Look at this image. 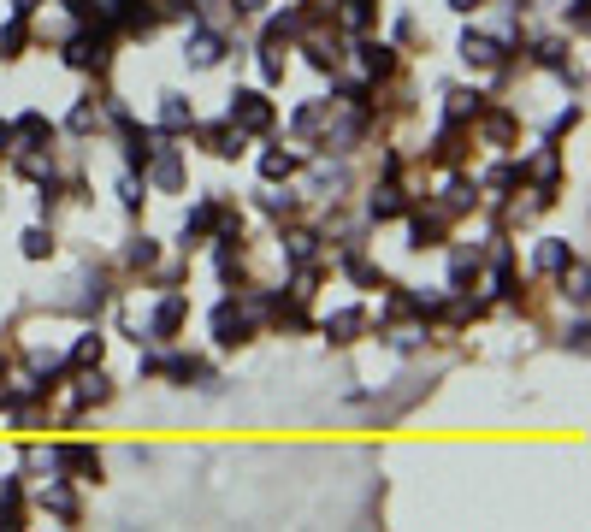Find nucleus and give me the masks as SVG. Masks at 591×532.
Wrapping results in <instances>:
<instances>
[{"mask_svg":"<svg viewBox=\"0 0 591 532\" xmlns=\"http://www.w3.org/2000/svg\"><path fill=\"white\" fill-rule=\"evenodd\" d=\"M237 131H249V136H261V131H272V101H266L261 89H237L231 95V113H225Z\"/></svg>","mask_w":591,"mask_h":532,"instance_id":"1","label":"nucleus"},{"mask_svg":"<svg viewBox=\"0 0 591 532\" xmlns=\"http://www.w3.org/2000/svg\"><path fill=\"white\" fill-rule=\"evenodd\" d=\"M249 314L237 308V296H225L219 308H213V337H219V349H237V343H249Z\"/></svg>","mask_w":591,"mask_h":532,"instance_id":"2","label":"nucleus"},{"mask_svg":"<svg viewBox=\"0 0 591 532\" xmlns=\"http://www.w3.org/2000/svg\"><path fill=\"white\" fill-rule=\"evenodd\" d=\"M48 136H54V125L42 113H24L18 125H6V148H18V154L24 148H48Z\"/></svg>","mask_w":591,"mask_h":532,"instance_id":"3","label":"nucleus"},{"mask_svg":"<svg viewBox=\"0 0 591 532\" xmlns=\"http://www.w3.org/2000/svg\"><path fill=\"white\" fill-rule=\"evenodd\" d=\"M184 314H190V302L172 290V296L154 308V326H148V332H154V343H172V337H178V326H184Z\"/></svg>","mask_w":591,"mask_h":532,"instance_id":"4","label":"nucleus"},{"mask_svg":"<svg viewBox=\"0 0 591 532\" xmlns=\"http://www.w3.org/2000/svg\"><path fill=\"white\" fill-rule=\"evenodd\" d=\"M184 60H190L196 71L219 66V60H225V36H219V30H196V36H190V48H184Z\"/></svg>","mask_w":591,"mask_h":532,"instance_id":"5","label":"nucleus"},{"mask_svg":"<svg viewBox=\"0 0 591 532\" xmlns=\"http://www.w3.org/2000/svg\"><path fill=\"white\" fill-rule=\"evenodd\" d=\"M461 60H467V66H479V71H491V66H503V48H497L491 36L467 30V36H461Z\"/></svg>","mask_w":591,"mask_h":532,"instance_id":"6","label":"nucleus"},{"mask_svg":"<svg viewBox=\"0 0 591 532\" xmlns=\"http://www.w3.org/2000/svg\"><path fill=\"white\" fill-rule=\"evenodd\" d=\"M154 148H160V136H154V131H142V125H125V166H131V172H142V166L154 160Z\"/></svg>","mask_w":591,"mask_h":532,"instance_id":"7","label":"nucleus"},{"mask_svg":"<svg viewBox=\"0 0 591 532\" xmlns=\"http://www.w3.org/2000/svg\"><path fill=\"white\" fill-rule=\"evenodd\" d=\"M160 131H196V107L184 95H160Z\"/></svg>","mask_w":591,"mask_h":532,"instance_id":"8","label":"nucleus"},{"mask_svg":"<svg viewBox=\"0 0 591 532\" xmlns=\"http://www.w3.org/2000/svg\"><path fill=\"white\" fill-rule=\"evenodd\" d=\"M148 166H154V184H160V190H178V184H184V160H178V148H154Z\"/></svg>","mask_w":591,"mask_h":532,"instance_id":"9","label":"nucleus"},{"mask_svg":"<svg viewBox=\"0 0 591 532\" xmlns=\"http://www.w3.org/2000/svg\"><path fill=\"white\" fill-rule=\"evenodd\" d=\"M201 142H207V148H213L219 160H237V148H243V131H237V125L225 119V125H207V131H201Z\"/></svg>","mask_w":591,"mask_h":532,"instance_id":"10","label":"nucleus"},{"mask_svg":"<svg viewBox=\"0 0 591 532\" xmlns=\"http://www.w3.org/2000/svg\"><path fill=\"white\" fill-rule=\"evenodd\" d=\"M107 397H113V379H107L101 367H95V373L83 367V379H77V408H95V402H107Z\"/></svg>","mask_w":591,"mask_h":532,"instance_id":"11","label":"nucleus"},{"mask_svg":"<svg viewBox=\"0 0 591 532\" xmlns=\"http://www.w3.org/2000/svg\"><path fill=\"white\" fill-rule=\"evenodd\" d=\"M355 54H361V71H367V77H391L396 71V54L385 48V42H361Z\"/></svg>","mask_w":591,"mask_h":532,"instance_id":"12","label":"nucleus"},{"mask_svg":"<svg viewBox=\"0 0 591 532\" xmlns=\"http://www.w3.org/2000/svg\"><path fill=\"white\" fill-rule=\"evenodd\" d=\"M361 326H367V314H361V308H343V314H331V320H326V337H331V343H355Z\"/></svg>","mask_w":591,"mask_h":532,"instance_id":"13","label":"nucleus"},{"mask_svg":"<svg viewBox=\"0 0 591 532\" xmlns=\"http://www.w3.org/2000/svg\"><path fill=\"white\" fill-rule=\"evenodd\" d=\"M396 213H402V190H396V184H379V190L367 196V219L385 225V219H396Z\"/></svg>","mask_w":591,"mask_h":532,"instance_id":"14","label":"nucleus"},{"mask_svg":"<svg viewBox=\"0 0 591 532\" xmlns=\"http://www.w3.org/2000/svg\"><path fill=\"white\" fill-rule=\"evenodd\" d=\"M101 355H107V337L101 332H83L71 343V367H101Z\"/></svg>","mask_w":591,"mask_h":532,"instance_id":"15","label":"nucleus"},{"mask_svg":"<svg viewBox=\"0 0 591 532\" xmlns=\"http://www.w3.org/2000/svg\"><path fill=\"white\" fill-rule=\"evenodd\" d=\"M479 113H485V95H479V89H450V125L479 119Z\"/></svg>","mask_w":591,"mask_h":532,"instance_id":"16","label":"nucleus"},{"mask_svg":"<svg viewBox=\"0 0 591 532\" xmlns=\"http://www.w3.org/2000/svg\"><path fill=\"white\" fill-rule=\"evenodd\" d=\"M42 503H48V509H54L60 521H77V497H71V491L60 485V479H48V491H42Z\"/></svg>","mask_w":591,"mask_h":532,"instance_id":"17","label":"nucleus"},{"mask_svg":"<svg viewBox=\"0 0 591 532\" xmlns=\"http://www.w3.org/2000/svg\"><path fill=\"white\" fill-rule=\"evenodd\" d=\"M538 266H544V272H568V266H574V249H568L562 237H550V243L538 249Z\"/></svg>","mask_w":591,"mask_h":532,"instance_id":"18","label":"nucleus"},{"mask_svg":"<svg viewBox=\"0 0 591 532\" xmlns=\"http://www.w3.org/2000/svg\"><path fill=\"white\" fill-rule=\"evenodd\" d=\"M290 172H296V154H284V148L261 154V178L266 184H278V178H290Z\"/></svg>","mask_w":591,"mask_h":532,"instance_id":"19","label":"nucleus"},{"mask_svg":"<svg viewBox=\"0 0 591 532\" xmlns=\"http://www.w3.org/2000/svg\"><path fill=\"white\" fill-rule=\"evenodd\" d=\"M48 255H54V237H48L42 225H30V231H24V261H48Z\"/></svg>","mask_w":591,"mask_h":532,"instance_id":"20","label":"nucleus"},{"mask_svg":"<svg viewBox=\"0 0 591 532\" xmlns=\"http://www.w3.org/2000/svg\"><path fill=\"white\" fill-rule=\"evenodd\" d=\"M373 12H379V0H343V24H349V30H367Z\"/></svg>","mask_w":591,"mask_h":532,"instance_id":"21","label":"nucleus"},{"mask_svg":"<svg viewBox=\"0 0 591 532\" xmlns=\"http://www.w3.org/2000/svg\"><path fill=\"white\" fill-rule=\"evenodd\" d=\"M314 243H320L314 231H290V237H284V255L302 266V261H314Z\"/></svg>","mask_w":591,"mask_h":532,"instance_id":"22","label":"nucleus"},{"mask_svg":"<svg viewBox=\"0 0 591 532\" xmlns=\"http://www.w3.org/2000/svg\"><path fill=\"white\" fill-rule=\"evenodd\" d=\"M95 125H101V113H95V107H89V101H77V107H71V119H66V131L89 136V131H95Z\"/></svg>","mask_w":591,"mask_h":532,"instance_id":"23","label":"nucleus"},{"mask_svg":"<svg viewBox=\"0 0 591 532\" xmlns=\"http://www.w3.org/2000/svg\"><path fill=\"white\" fill-rule=\"evenodd\" d=\"M432 154H438V160H444V166H456L461 154H467V148H461V131H456V125H450V131L438 136V148H432Z\"/></svg>","mask_w":591,"mask_h":532,"instance_id":"24","label":"nucleus"},{"mask_svg":"<svg viewBox=\"0 0 591 532\" xmlns=\"http://www.w3.org/2000/svg\"><path fill=\"white\" fill-rule=\"evenodd\" d=\"M24 42H30V30H24V24H6V30H0V54H6V60H12V54H24Z\"/></svg>","mask_w":591,"mask_h":532,"instance_id":"25","label":"nucleus"},{"mask_svg":"<svg viewBox=\"0 0 591 532\" xmlns=\"http://www.w3.org/2000/svg\"><path fill=\"white\" fill-rule=\"evenodd\" d=\"M438 237H444V225H438V219H414V249H432Z\"/></svg>","mask_w":591,"mask_h":532,"instance_id":"26","label":"nucleus"},{"mask_svg":"<svg viewBox=\"0 0 591 532\" xmlns=\"http://www.w3.org/2000/svg\"><path fill=\"white\" fill-rule=\"evenodd\" d=\"M485 136H491V142H509V136H515V119H509V113H491V119H485Z\"/></svg>","mask_w":591,"mask_h":532,"instance_id":"27","label":"nucleus"},{"mask_svg":"<svg viewBox=\"0 0 591 532\" xmlns=\"http://www.w3.org/2000/svg\"><path fill=\"white\" fill-rule=\"evenodd\" d=\"M261 71L272 77V83L284 77V54H278V42H266V48H261Z\"/></svg>","mask_w":591,"mask_h":532,"instance_id":"28","label":"nucleus"},{"mask_svg":"<svg viewBox=\"0 0 591 532\" xmlns=\"http://www.w3.org/2000/svg\"><path fill=\"white\" fill-rule=\"evenodd\" d=\"M125 261H131V266H154V261H160V249H154L148 237H136V243H131V255H125Z\"/></svg>","mask_w":591,"mask_h":532,"instance_id":"29","label":"nucleus"},{"mask_svg":"<svg viewBox=\"0 0 591 532\" xmlns=\"http://www.w3.org/2000/svg\"><path fill=\"white\" fill-rule=\"evenodd\" d=\"M473 207V190L467 184H450V196H444V213H467Z\"/></svg>","mask_w":591,"mask_h":532,"instance_id":"30","label":"nucleus"},{"mask_svg":"<svg viewBox=\"0 0 591 532\" xmlns=\"http://www.w3.org/2000/svg\"><path fill=\"white\" fill-rule=\"evenodd\" d=\"M562 54H568L562 42H538V66H562Z\"/></svg>","mask_w":591,"mask_h":532,"instance_id":"31","label":"nucleus"},{"mask_svg":"<svg viewBox=\"0 0 591 532\" xmlns=\"http://www.w3.org/2000/svg\"><path fill=\"white\" fill-rule=\"evenodd\" d=\"M420 343V326H396L391 332V349H414Z\"/></svg>","mask_w":591,"mask_h":532,"instance_id":"32","label":"nucleus"},{"mask_svg":"<svg viewBox=\"0 0 591 532\" xmlns=\"http://www.w3.org/2000/svg\"><path fill=\"white\" fill-rule=\"evenodd\" d=\"M119 196H125V207H142V184H136V178H119Z\"/></svg>","mask_w":591,"mask_h":532,"instance_id":"33","label":"nucleus"},{"mask_svg":"<svg viewBox=\"0 0 591 532\" xmlns=\"http://www.w3.org/2000/svg\"><path fill=\"white\" fill-rule=\"evenodd\" d=\"M71 6V18H95V12H101V0H66Z\"/></svg>","mask_w":591,"mask_h":532,"instance_id":"34","label":"nucleus"},{"mask_svg":"<svg viewBox=\"0 0 591 532\" xmlns=\"http://www.w3.org/2000/svg\"><path fill=\"white\" fill-rule=\"evenodd\" d=\"M568 18H574V24H586V0H568Z\"/></svg>","mask_w":591,"mask_h":532,"instance_id":"35","label":"nucleus"},{"mask_svg":"<svg viewBox=\"0 0 591 532\" xmlns=\"http://www.w3.org/2000/svg\"><path fill=\"white\" fill-rule=\"evenodd\" d=\"M450 6H456V12H473V6H479V0H450Z\"/></svg>","mask_w":591,"mask_h":532,"instance_id":"36","label":"nucleus"},{"mask_svg":"<svg viewBox=\"0 0 591 532\" xmlns=\"http://www.w3.org/2000/svg\"><path fill=\"white\" fill-rule=\"evenodd\" d=\"M18 12H36V0H18Z\"/></svg>","mask_w":591,"mask_h":532,"instance_id":"37","label":"nucleus"},{"mask_svg":"<svg viewBox=\"0 0 591 532\" xmlns=\"http://www.w3.org/2000/svg\"><path fill=\"white\" fill-rule=\"evenodd\" d=\"M0 148H6V125H0Z\"/></svg>","mask_w":591,"mask_h":532,"instance_id":"38","label":"nucleus"}]
</instances>
